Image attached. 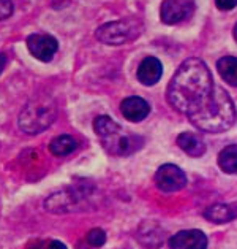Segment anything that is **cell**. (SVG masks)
I'll return each mask as SVG.
<instances>
[{
	"mask_svg": "<svg viewBox=\"0 0 237 249\" xmlns=\"http://www.w3.org/2000/svg\"><path fill=\"white\" fill-rule=\"evenodd\" d=\"M166 97L174 110L184 113L203 132L220 133L236 123V108L229 94L215 86L201 59L191 57L182 62L169 81Z\"/></svg>",
	"mask_w": 237,
	"mask_h": 249,
	"instance_id": "6da1fadb",
	"label": "cell"
},
{
	"mask_svg": "<svg viewBox=\"0 0 237 249\" xmlns=\"http://www.w3.org/2000/svg\"><path fill=\"white\" fill-rule=\"evenodd\" d=\"M57 116V107L46 95H36L30 99L19 114V129L29 135L46 130Z\"/></svg>",
	"mask_w": 237,
	"mask_h": 249,
	"instance_id": "7a4b0ae2",
	"label": "cell"
},
{
	"mask_svg": "<svg viewBox=\"0 0 237 249\" xmlns=\"http://www.w3.org/2000/svg\"><path fill=\"white\" fill-rule=\"evenodd\" d=\"M94 130L101 140V144L105 146L108 153L115 154V156H124L138 149L135 140L124 135L120 125L117 123H114L111 118H108V116L95 118Z\"/></svg>",
	"mask_w": 237,
	"mask_h": 249,
	"instance_id": "3957f363",
	"label": "cell"
},
{
	"mask_svg": "<svg viewBox=\"0 0 237 249\" xmlns=\"http://www.w3.org/2000/svg\"><path fill=\"white\" fill-rule=\"evenodd\" d=\"M142 32V22L136 18L112 21L96 29V38L106 45H124L138 38Z\"/></svg>",
	"mask_w": 237,
	"mask_h": 249,
	"instance_id": "277c9868",
	"label": "cell"
},
{
	"mask_svg": "<svg viewBox=\"0 0 237 249\" xmlns=\"http://www.w3.org/2000/svg\"><path fill=\"white\" fill-rule=\"evenodd\" d=\"M155 184L163 192H175L187 186V175L174 163H165L157 170Z\"/></svg>",
	"mask_w": 237,
	"mask_h": 249,
	"instance_id": "5b68a950",
	"label": "cell"
},
{
	"mask_svg": "<svg viewBox=\"0 0 237 249\" xmlns=\"http://www.w3.org/2000/svg\"><path fill=\"white\" fill-rule=\"evenodd\" d=\"M193 0H163L160 8V18L168 26H173V24L182 22L187 18H190L193 15Z\"/></svg>",
	"mask_w": 237,
	"mask_h": 249,
	"instance_id": "8992f818",
	"label": "cell"
},
{
	"mask_svg": "<svg viewBox=\"0 0 237 249\" xmlns=\"http://www.w3.org/2000/svg\"><path fill=\"white\" fill-rule=\"evenodd\" d=\"M27 48L35 59L41 62H51L59 50V43L52 35L33 34L27 38Z\"/></svg>",
	"mask_w": 237,
	"mask_h": 249,
	"instance_id": "52a82bcc",
	"label": "cell"
},
{
	"mask_svg": "<svg viewBox=\"0 0 237 249\" xmlns=\"http://www.w3.org/2000/svg\"><path fill=\"white\" fill-rule=\"evenodd\" d=\"M171 249H207V236L201 230H182L169 238Z\"/></svg>",
	"mask_w": 237,
	"mask_h": 249,
	"instance_id": "ba28073f",
	"label": "cell"
},
{
	"mask_svg": "<svg viewBox=\"0 0 237 249\" xmlns=\"http://www.w3.org/2000/svg\"><path fill=\"white\" fill-rule=\"evenodd\" d=\"M120 111L124 116L131 121V123H139L149 116L150 107L142 97H126L124 102L120 103Z\"/></svg>",
	"mask_w": 237,
	"mask_h": 249,
	"instance_id": "9c48e42d",
	"label": "cell"
},
{
	"mask_svg": "<svg viewBox=\"0 0 237 249\" xmlns=\"http://www.w3.org/2000/svg\"><path fill=\"white\" fill-rule=\"evenodd\" d=\"M163 75V65L157 57H145L138 67V80L145 86H152L160 81Z\"/></svg>",
	"mask_w": 237,
	"mask_h": 249,
	"instance_id": "30bf717a",
	"label": "cell"
},
{
	"mask_svg": "<svg viewBox=\"0 0 237 249\" xmlns=\"http://www.w3.org/2000/svg\"><path fill=\"white\" fill-rule=\"evenodd\" d=\"M179 148L191 157H201L205 153V144L198 135L191 132H184L177 137Z\"/></svg>",
	"mask_w": 237,
	"mask_h": 249,
	"instance_id": "8fae6325",
	"label": "cell"
},
{
	"mask_svg": "<svg viewBox=\"0 0 237 249\" xmlns=\"http://www.w3.org/2000/svg\"><path fill=\"white\" fill-rule=\"evenodd\" d=\"M237 216L236 208L233 205H224V203H215L210 205L207 210L204 211V217L209 222L214 224H224L233 221L234 217Z\"/></svg>",
	"mask_w": 237,
	"mask_h": 249,
	"instance_id": "7c38bea8",
	"label": "cell"
},
{
	"mask_svg": "<svg viewBox=\"0 0 237 249\" xmlns=\"http://www.w3.org/2000/svg\"><path fill=\"white\" fill-rule=\"evenodd\" d=\"M217 70L221 75L224 83H228L229 86L237 88V57L233 56L221 57L217 64Z\"/></svg>",
	"mask_w": 237,
	"mask_h": 249,
	"instance_id": "4fadbf2b",
	"label": "cell"
},
{
	"mask_svg": "<svg viewBox=\"0 0 237 249\" xmlns=\"http://www.w3.org/2000/svg\"><path fill=\"white\" fill-rule=\"evenodd\" d=\"M218 167L228 175H237V144H229L218 154Z\"/></svg>",
	"mask_w": 237,
	"mask_h": 249,
	"instance_id": "5bb4252c",
	"label": "cell"
},
{
	"mask_svg": "<svg viewBox=\"0 0 237 249\" xmlns=\"http://www.w3.org/2000/svg\"><path fill=\"white\" fill-rule=\"evenodd\" d=\"M76 148H78V142L70 135H59L49 144V151L57 157L68 156L73 151H76Z\"/></svg>",
	"mask_w": 237,
	"mask_h": 249,
	"instance_id": "9a60e30c",
	"label": "cell"
},
{
	"mask_svg": "<svg viewBox=\"0 0 237 249\" xmlns=\"http://www.w3.org/2000/svg\"><path fill=\"white\" fill-rule=\"evenodd\" d=\"M86 241L89 243L90 246H94V248H101L106 243V233L103 232L101 229H92L87 233Z\"/></svg>",
	"mask_w": 237,
	"mask_h": 249,
	"instance_id": "2e32d148",
	"label": "cell"
},
{
	"mask_svg": "<svg viewBox=\"0 0 237 249\" xmlns=\"http://www.w3.org/2000/svg\"><path fill=\"white\" fill-rule=\"evenodd\" d=\"M13 13V2L11 0H0V21L7 19Z\"/></svg>",
	"mask_w": 237,
	"mask_h": 249,
	"instance_id": "e0dca14e",
	"label": "cell"
},
{
	"mask_svg": "<svg viewBox=\"0 0 237 249\" xmlns=\"http://www.w3.org/2000/svg\"><path fill=\"white\" fill-rule=\"evenodd\" d=\"M215 3L223 11H229L237 7V0H215Z\"/></svg>",
	"mask_w": 237,
	"mask_h": 249,
	"instance_id": "ac0fdd59",
	"label": "cell"
},
{
	"mask_svg": "<svg viewBox=\"0 0 237 249\" xmlns=\"http://www.w3.org/2000/svg\"><path fill=\"white\" fill-rule=\"evenodd\" d=\"M49 249H66V246L63 245V243H60V241H51L49 243Z\"/></svg>",
	"mask_w": 237,
	"mask_h": 249,
	"instance_id": "d6986e66",
	"label": "cell"
},
{
	"mask_svg": "<svg viewBox=\"0 0 237 249\" xmlns=\"http://www.w3.org/2000/svg\"><path fill=\"white\" fill-rule=\"evenodd\" d=\"M68 2H70V0H52V3H54V7H56V8L63 7V5H66Z\"/></svg>",
	"mask_w": 237,
	"mask_h": 249,
	"instance_id": "ffe728a7",
	"label": "cell"
},
{
	"mask_svg": "<svg viewBox=\"0 0 237 249\" xmlns=\"http://www.w3.org/2000/svg\"><path fill=\"white\" fill-rule=\"evenodd\" d=\"M5 65H7V57H5V54L0 53V73H2V70L5 69Z\"/></svg>",
	"mask_w": 237,
	"mask_h": 249,
	"instance_id": "44dd1931",
	"label": "cell"
},
{
	"mask_svg": "<svg viewBox=\"0 0 237 249\" xmlns=\"http://www.w3.org/2000/svg\"><path fill=\"white\" fill-rule=\"evenodd\" d=\"M233 35H234V40L237 41V24H236V27H234V30H233Z\"/></svg>",
	"mask_w": 237,
	"mask_h": 249,
	"instance_id": "7402d4cb",
	"label": "cell"
},
{
	"mask_svg": "<svg viewBox=\"0 0 237 249\" xmlns=\"http://www.w3.org/2000/svg\"><path fill=\"white\" fill-rule=\"evenodd\" d=\"M234 208H236V213H237V206H234Z\"/></svg>",
	"mask_w": 237,
	"mask_h": 249,
	"instance_id": "603a6c76",
	"label": "cell"
}]
</instances>
